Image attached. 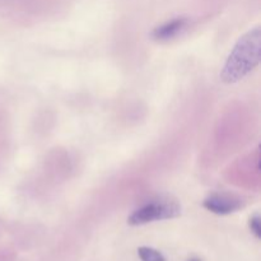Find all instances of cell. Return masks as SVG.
Returning a JSON list of instances; mask_svg holds the SVG:
<instances>
[{
	"mask_svg": "<svg viewBox=\"0 0 261 261\" xmlns=\"http://www.w3.org/2000/svg\"><path fill=\"white\" fill-rule=\"evenodd\" d=\"M260 50L261 31L255 28L237 41L221 71L222 81L224 83H236L246 76L259 64Z\"/></svg>",
	"mask_w": 261,
	"mask_h": 261,
	"instance_id": "cell-1",
	"label": "cell"
},
{
	"mask_svg": "<svg viewBox=\"0 0 261 261\" xmlns=\"http://www.w3.org/2000/svg\"><path fill=\"white\" fill-rule=\"evenodd\" d=\"M180 214L181 206L178 205L177 201L171 200V199H162V200L147 204L143 208L135 211L127 219V223L130 226H142L150 222L176 218Z\"/></svg>",
	"mask_w": 261,
	"mask_h": 261,
	"instance_id": "cell-2",
	"label": "cell"
},
{
	"mask_svg": "<svg viewBox=\"0 0 261 261\" xmlns=\"http://www.w3.org/2000/svg\"><path fill=\"white\" fill-rule=\"evenodd\" d=\"M204 208L211 211L212 213L219 214V216H226L233 212L239 211L241 208V203L239 199H234L233 196L228 195H212L204 201Z\"/></svg>",
	"mask_w": 261,
	"mask_h": 261,
	"instance_id": "cell-3",
	"label": "cell"
},
{
	"mask_svg": "<svg viewBox=\"0 0 261 261\" xmlns=\"http://www.w3.org/2000/svg\"><path fill=\"white\" fill-rule=\"evenodd\" d=\"M186 24H188V19L186 18H176V19L165 23L161 27L155 28L154 32H153V37L160 41L170 40V38L177 36V33H180L186 27Z\"/></svg>",
	"mask_w": 261,
	"mask_h": 261,
	"instance_id": "cell-4",
	"label": "cell"
},
{
	"mask_svg": "<svg viewBox=\"0 0 261 261\" xmlns=\"http://www.w3.org/2000/svg\"><path fill=\"white\" fill-rule=\"evenodd\" d=\"M138 255H139L142 261H166L163 255L161 252H158L157 250L152 249V247H139Z\"/></svg>",
	"mask_w": 261,
	"mask_h": 261,
	"instance_id": "cell-5",
	"label": "cell"
},
{
	"mask_svg": "<svg viewBox=\"0 0 261 261\" xmlns=\"http://www.w3.org/2000/svg\"><path fill=\"white\" fill-rule=\"evenodd\" d=\"M250 228H251L252 233L260 239L261 237V227H260V217L254 216L251 219H250Z\"/></svg>",
	"mask_w": 261,
	"mask_h": 261,
	"instance_id": "cell-6",
	"label": "cell"
},
{
	"mask_svg": "<svg viewBox=\"0 0 261 261\" xmlns=\"http://www.w3.org/2000/svg\"><path fill=\"white\" fill-rule=\"evenodd\" d=\"M191 261H199V260H191Z\"/></svg>",
	"mask_w": 261,
	"mask_h": 261,
	"instance_id": "cell-7",
	"label": "cell"
}]
</instances>
